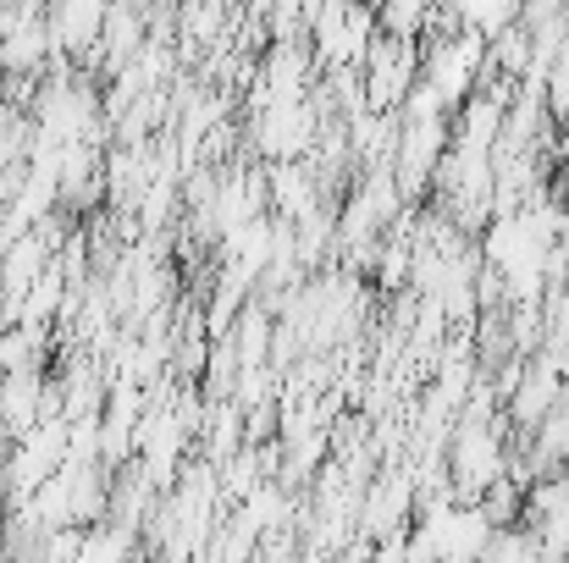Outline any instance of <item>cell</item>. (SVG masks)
Wrapping results in <instances>:
<instances>
[{"mask_svg": "<svg viewBox=\"0 0 569 563\" xmlns=\"http://www.w3.org/2000/svg\"><path fill=\"white\" fill-rule=\"evenodd\" d=\"M481 72H487V33L481 28H453L420 56V78L442 94L448 111H459L476 94Z\"/></svg>", "mask_w": 569, "mask_h": 563, "instance_id": "1", "label": "cell"}, {"mask_svg": "<svg viewBox=\"0 0 569 563\" xmlns=\"http://www.w3.org/2000/svg\"><path fill=\"white\" fill-rule=\"evenodd\" d=\"M254 144H260L266 161H305V150L316 144V100H310V94L260 100Z\"/></svg>", "mask_w": 569, "mask_h": 563, "instance_id": "2", "label": "cell"}, {"mask_svg": "<svg viewBox=\"0 0 569 563\" xmlns=\"http://www.w3.org/2000/svg\"><path fill=\"white\" fill-rule=\"evenodd\" d=\"M360 72H366V105L371 111H398L409 100L415 78H420V44L387 33V39H377L366 50V67Z\"/></svg>", "mask_w": 569, "mask_h": 563, "instance_id": "3", "label": "cell"}, {"mask_svg": "<svg viewBox=\"0 0 569 563\" xmlns=\"http://www.w3.org/2000/svg\"><path fill=\"white\" fill-rule=\"evenodd\" d=\"M569 375L553 365V354H531L520 371H515V381H509V409H503V420L520 431V436H531L548 414H553V403L565 398Z\"/></svg>", "mask_w": 569, "mask_h": 563, "instance_id": "4", "label": "cell"}, {"mask_svg": "<svg viewBox=\"0 0 569 563\" xmlns=\"http://www.w3.org/2000/svg\"><path fill=\"white\" fill-rule=\"evenodd\" d=\"M50 414V371H11L0 375V436L17 442Z\"/></svg>", "mask_w": 569, "mask_h": 563, "instance_id": "5", "label": "cell"}, {"mask_svg": "<svg viewBox=\"0 0 569 563\" xmlns=\"http://www.w3.org/2000/svg\"><path fill=\"white\" fill-rule=\"evenodd\" d=\"M520 17V0H453V22L459 28H481L487 39L498 28H509Z\"/></svg>", "mask_w": 569, "mask_h": 563, "instance_id": "6", "label": "cell"}, {"mask_svg": "<svg viewBox=\"0 0 569 563\" xmlns=\"http://www.w3.org/2000/svg\"><path fill=\"white\" fill-rule=\"evenodd\" d=\"M431 6L437 0H381V28L387 33H398V39H420L426 33V22H431Z\"/></svg>", "mask_w": 569, "mask_h": 563, "instance_id": "7", "label": "cell"}]
</instances>
